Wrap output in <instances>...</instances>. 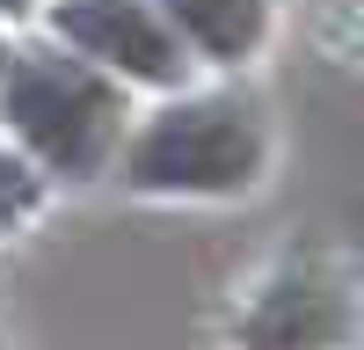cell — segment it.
I'll list each match as a JSON object with an SVG mask.
<instances>
[{
  "mask_svg": "<svg viewBox=\"0 0 364 350\" xmlns=\"http://www.w3.org/2000/svg\"><path fill=\"white\" fill-rule=\"evenodd\" d=\"M0 102H8L15 132L37 146L58 175H95L102 154L117 146V117H124L109 80H95L87 66L51 58V51H8Z\"/></svg>",
  "mask_w": 364,
  "mask_h": 350,
  "instance_id": "6da1fadb",
  "label": "cell"
},
{
  "mask_svg": "<svg viewBox=\"0 0 364 350\" xmlns=\"http://www.w3.org/2000/svg\"><path fill=\"white\" fill-rule=\"evenodd\" d=\"M58 37H73L87 58L132 73V80H175L182 51L154 22L146 0H58Z\"/></svg>",
  "mask_w": 364,
  "mask_h": 350,
  "instance_id": "3957f363",
  "label": "cell"
},
{
  "mask_svg": "<svg viewBox=\"0 0 364 350\" xmlns=\"http://www.w3.org/2000/svg\"><path fill=\"white\" fill-rule=\"evenodd\" d=\"M255 168H262V124L248 102H226V95L175 102L132 146L139 190H211L219 197V190H248Z\"/></svg>",
  "mask_w": 364,
  "mask_h": 350,
  "instance_id": "7a4b0ae2",
  "label": "cell"
},
{
  "mask_svg": "<svg viewBox=\"0 0 364 350\" xmlns=\"http://www.w3.org/2000/svg\"><path fill=\"white\" fill-rule=\"evenodd\" d=\"M350 329H357V314L343 299V285H328L314 270H291L255 299L248 350H336V343H350Z\"/></svg>",
  "mask_w": 364,
  "mask_h": 350,
  "instance_id": "277c9868",
  "label": "cell"
},
{
  "mask_svg": "<svg viewBox=\"0 0 364 350\" xmlns=\"http://www.w3.org/2000/svg\"><path fill=\"white\" fill-rule=\"evenodd\" d=\"M168 8L211 58H248L262 44V0H168Z\"/></svg>",
  "mask_w": 364,
  "mask_h": 350,
  "instance_id": "5b68a950",
  "label": "cell"
},
{
  "mask_svg": "<svg viewBox=\"0 0 364 350\" xmlns=\"http://www.w3.org/2000/svg\"><path fill=\"white\" fill-rule=\"evenodd\" d=\"M15 8H22V0H0V15H15Z\"/></svg>",
  "mask_w": 364,
  "mask_h": 350,
  "instance_id": "52a82bcc",
  "label": "cell"
},
{
  "mask_svg": "<svg viewBox=\"0 0 364 350\" xmlns=\"http://www.w3.org/2000/svg\"><path fill=\"white\" fill-rule=\"evenodd\" d=\"M29 204H37V175H29L22 161H8V154H0V219L29 212Z\"/></svg>",
  "mask_w": 364,
  "mask_h": 350,
  "instance_id": "8992f818",
  "label": "cell"
}]
</instances>
